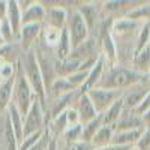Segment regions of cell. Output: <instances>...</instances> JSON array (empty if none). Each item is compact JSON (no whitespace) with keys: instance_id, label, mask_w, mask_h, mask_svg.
<instances>
[{"instance_id":"cell-39","label":"cell","mask_w":150,"mask_h":150,"mask_svg":"<svg viewBox=\"0 0 150 150\" xmlns=\"http://www.w3.org/2000/svg\"><path fill=\"white\" fill-rule=\"evenodd\" d=\"M93 150H132V147H126V146H116V144H110L105 147H98Z\"/></svg>"},{"instance_id":"cell-40","label":"cell","mask_w":150,"mask_h":150,"mask_svg":"<svg viewBox=\"0 0 150 150\" xmlns=\"http://www.w3.org/2000/svg\"><path fill=\"white\" fill-rule=\"evenodd\" d=\"M6 14H8V2L0 0V21L6 18Z\"/></svg>"},{"instance_id":"cell-41","label":"cell","mask_w":150,"mask_h":150,"mask_svg":"<svg viewBox=\"0 0 150 150\" xmlns=\"http://www.w3.org/2000/svg\"><path fill=\"white\" fill-rule=\"evenodd\" d=\"M141 117H143V122H144V126H146V128H149V126H150V110H149V111H146Z\"/></svg>"},{"instance_id":"cell-34","label":"cell","mask_w":150,"mask_h":150,"mask_svg":"<svg viewBox=\"0 0 150 150\" xmlns=\"http://www.w3.org/2000/svg\"><path fill=\"white\" fill-rule=\"evenodd\" d=\"M65 112H66V120H68V126L69 128L81 125V117H80V114H78V111H77V108H75V107L68 108Z\"/></svg>"},{"instance_id":"cell-21","label":"cell","mask_w":150,"mask_h":150,"mask_svg":"<svg viewBox=\"0 0 150 150\" xmlns=\"http://www.w3.org/2000/svg\"><path fill=\"white\" fill-rule=\"evenodd\" d=\"M125 108H126V107H125V101H123V96H122L120 99H117V101L102 114V117H104V126H111V128L114 126V125L120 120Z\"/></svg>"},{"instance_id":"cell-35","label":"cell","mask_w":150,"mask_h":150,"mask_svg":"<svg viewBox=\"0 0 150 150\" xmlns=\"http://www.w3.org/2000/svg\"><path fill=\"white\" fill-rule=\"evenodd\" d=\"M131 2H123V0H112V2H104L102 9L105 12H116L125 8V5H129Z\"/></svg>"},{"instance_id":"cell-18","label":"cell","mask_w":150,"mask_h":150,"mask_svg":"<svg viewBox=\"0 0 150 150\" xmlns=\"http://www.w3.org/2000/svg\"><path fill=\"white\" fill-rule=\"evenodd\" d=\"M144 129H135V131H117L112 137V143L116 146H126V147H135L138 140L141 138Z\"/></svg>"},{"instance_id":"cell-20","label":"cell","mask_w":150,"mask_h":150,"mask_svg":"<svg viewBox=\"0 0 150 150\" xmlns=\"http://www.w3.org/2000/svg\"><path fill=\"white\" fill-rule=\"evenodd\" d=\"M17 77V75H15ZM15 77L9 78L0 83V114L8 111L11 102H12V95H14V86H15Z\"/></svg>"},{"instance_id":"cell-32","label":"cell","mask_w":150,"mask_h":150,"mask_svg":"<svg viewBox=\"0 0 150 150\" xmlns=\"http://www.w3.org/2000/svg\"><path fill=\"white\" fill-rule=\"evenodd\" d=\"M89 74L90 72H84V71H77V72H74L71 74L69 77H65L72 86H74V89H81V87L84 86V83L87 81V78H89Z\"/></svg>"},{"instance_id":"cell-27","label":"cell","mask_w":150,"mask_h":150,"mask_svg":"<svg viewBox=\"0 0 150 150\" xmlns=\"http://www.w3.org/2000/svg\"><path fill=\"white\" fill-rule=\"evenodd\" d=\"M112 137H114V129L111 126H102L95 135V138L92 140V146L95 149L98 147H105L112 143Z\"/></svg>"},{"instance_id":"cell-1","label":"cell","mask_w":150,"mask_h":150,"mask_svg":"<svg viewBox=\"0 0 150 150\" xmlns=\"http://www.w3.org/2000/svg\"><path fill=\"white\" fill-rule=\"evenodd\" d=\"M141 78H143V75L135 72L134 69H128L123 66H112V68H108V72L105 71L98 87L125 92L126 89L132 87L134 84L140 83Z\"/></svg>"},{"instance_id":"cell-4","label":"cell","mask_w":150,"mask_h":150,"mask_svg":"<svg viewBox=\"0 0 150 150\" xmlns=\"http://www.w3.org/2000/svg\"><path fill=\"white\" fill-rule=\"evenodd\" d=\"M66 29H68L69 36H71L72 48L80 47L81 44H84L90 38V29L77 9L69 12V20H68Z\"/></svg>"},{"instance_id":"cell-22","label":"cell","mask_w":150,"mask_h":150,"mask_svg":"<svg viewBox=\"0 0 150 150\" xmlns=\"http://www.w3.org/2000/svg\"><path fill=\"white\" fill-rule=\"evenodd\" d=\"M72 42H71V36H69V32L68 29H63L62 30V35H60V39H59V44L57 47L54 48V53H56V60H66L71 57V53H72Z\"/></svg>"},{"instance_id":"cell-6","label":"cell","mask_w":150,"mask_h":150,"mask_svg":"<svg viewBox=\"0 0 150 150\" xmlns=\"http://www.w3.org/2000/svg\"><path fill=\"white\" fill-rule=\"evenodd\" d=\"M87 95L92 99L96 111L99 114H104L117 99H120L123 96V92L112 90V89H104V87H95V89L87 92Z\"/></svg>"},{"instance_id":"cell-16","label":"cell","mask_w":150,"mask_h":150,"mask_svg":"<svg viewBox=\"0 0 150 150\" xmlns=\"http://www.w3.org/2000/svg\"><path fill=\"white\" fill-rule=\"evenodd\" d=\"M81 17L84 18V21L87 23V26H89V29H95V26H98L99 24V18H101V9H99V6L95 3V2H90V3H81L80 6L75 8Z\"/></svg>"},{"instance_id":"cell-29","label":"cell","mask_w":150,"mask_h":150,"mask_svg":"<svg viewBox=\"0 0 150 150\" xmlns=\"http://www.w3.org/2000/svg\"><path fill=\"white\" fill-rule=\"evenodd\" d=\"M60 35H62V30H57V29H53V27H48V26H44L42 29V39H44V44L50 48H56L57 44H59V39H60Z\"/></svg>"},{"instance_id":"cell-25","label":"cell","mask_w":150,"mask_h":150,"mask_svg":"<svg viewBox=\"0 0 150 150\" xmlns=\"http://www.w3.org/2000/svg\"><path fill=\"white\" fill-rule=\"evenodd\" d=\"M102 126H104V117H102V114H99L96 119L84 123L83 125V132H81V141L92 144V140L95 138V135L98 134V131L101 129Z\"/></svg>"},{"instance_id":"cell-8","label":"cell","mask_w":150,"mask_h":150,"mask_svg":"<svg viewBox=\"0 0 150 150\" xmlns=\"http://www.w3.org/2000/svg\"><path fill=\"white\" fill-rule=\"evenodd\" d=\"M20 143L12 129V123L8 112L0 114V150H18Z\"/></svg>"},{"instance_id":"cell-33","label":"cell","mask_w":150,"mask_h":150,"mask_svg":"<svg viewBox=\"0 0 150 150\" xmlns=\"http://www.w3.org/2000/svg\"><path fill=\"white\" fill-rule=\"evenodd\" d=\"M44 134H45V131H44V132L32 134V135H29V137H24V140L20 143L18 150H30V149H33L38 143H39V140L44 137Z\"/></svg>"},{"instance_id":"cell-43","label":"cell","mask_w":150,"mask_h":150,"mask_svg":"<svg viewBox=\"0 0 150 150\" xmlns=\"http://www.w3.org/2000/svg\"><path fill=\"white\" fill-rule=\"evenodd\" d=\"M0 83H2V80H0Z\"/></svg>"},{"instance_id":"cell-19","label":"cell","mask_w":150,"mask_h":150,"mask_svg":"<svg viewBox=\"0 0 150 150\" xmlns=\"http://www.w3.org/2000/svg\"><path fill=\"white\" fill-rule=\"evenodd\" d=\"M132 69L135 72H138L140 75H146L150 72V45H147L141 51L134 54Z\"/></svg>"},{"instance_id":"cell-3","label":"cell","mask_w":150,"mask_h":150,"mask_svg":"<svg viewBox=\"0 0 150 150\" xmlns=\"http://www.w3.org/2000/svg\"><path fill=\"white\" fill-rule=\"evenodd\" d=\"M38 96L35 95L32 86L24 74L21 62H18V69H17V77H15V86H14V95H12V104H14L18 111L26 117L29 110L35 104Z\"/></svg>"},{"instance_id":"cell-37","label":"cell","mask_w":150,"mask_h":150,"mask_svg":"<svg viewBox=\"0 0 150 150\" xmlns=\"http://www.w3.org/2000/svg\"><path fill=\"white\" fill-rule=\"evenodd\" d=\"M95 147L90 143H84V141H77L72 144H65L63 147H59V150H93Z\"/></svg>"},{"instance_id":"cell-15","label":"cell","mask_w":150,"mask_h":150,"mask_svg":"<svg viewBox=\"0 0 150 150\" xmlns=\"http://www.w3.org/2000/svg\"><path fill=\"white\" fill-rule=\"evenodd\" d=\"M47 17V6L42 2H33L23 12V26L24 24H44Z\"/></svg>"},{"instance_id":"cell-10","label":"cell","mask_w":150,"mask_h":150,"mask_svg":"<svg viewBox=\"0 0 150 150\" xmlns=\"http://www.w3.org/2000/svg\"><path fill=\"white\" fill-rule=\"evenodd\" d=\"M150 90V87L146 86L144 83H137L132 87L126 89L123 92V101H125V107L128 110H137L140 107V104L143 102L144 96L147 95V92Z\"/></svg>"},{"instance_id":"cell-28","label":"cell","mask_w":150,"mask_h":150,"mask_svg":"<svg viewBox=\"0 0 150 150\" xmlns=\"http://www.w3.org/2000/svg\"><path fill=\"white\" fill-rule=\"evenodd\" d=\"M147 45H150V21L143 23V26L138 32V36H137V42H135V53L141 51L143 48H146Z\"/></svg>"},{"instance_id":"cell-42","label":"cell","mask_w":150,"mask_h":150,"mask_svg":"<svg viewBox=\"0 0 150 150\" xmlns=\"http://www.w3.org/2000/svg\"><path fill=\"white\" fill-rule=\"evenodd\" d=\"M5 45H8V44H6V42L3 41V38H2V36H0V48H3Z\"/></svg>"},{"instance_id":"cell-2","label":"cell","mask_w":150,"mask_h":150,"mask_svg":"<svg viewBox=\"0 0 150 150\" xmlns=\"http://www.w3.org/2000/svg\"><path fill=\"white\" fill-rule=\"evenodd\" d=\"M21 65L24 69V74L32 86V89L35 92V95L38 96V99L42 102L44 108L47 107V90H45V83H44V77L41 72V66H39V60H38L36 51L35 50H30V51L24 53V59L21 60Z\"/></svg>"},{"instance_id":"cell-14","label":"cell","mask_w":150,"mask_h":150,"mask_svg":"<svg viewBox=\"0 0 150 150\" xmlns=\"http://www.w3.org/2000/svg\"><path fill=\"white\" fill-rule=\"evenodd\" d=\"M74 107L77 108L78 114L81 117V125L90 122V120H93V119H96L99 116V112L96 111V108H95V105L92 102V99L89 98V95H87V93L80 95L78 99L75 101Z\"/></svg>"},{"instance_id":"cell-23","label":"cell","mask_w":150,"mask_h":150,"mask_svg":"<svg viewBox=\"0 0 150 150\" xmlns=\"http://www.w3.org/2000/svg\"><path fill=\"white\" fill-rule=\"evenodd\" d=\"M6 112L9 114V119H11V123H12V129H14V132L17 135V140H18V143H21L23 138H24V116L18 111V108L12 102H11Z\"/></svg>"},{"instance_id":"cell-7","label":"cell","mask_w":150,"mask_h":150,"mask_svg":"<svg viewBox=\"0 0 150 150\" xmlns=\"http://www.w3.org/2000/svg\"><path fill=\"white\" fill-rule=\"evenodd\" d=\"M141 26H143V23L140 21H134L126 17H120L112 21V26H111L112 39L116 41L117 38H120V41H122V39H131L132 36L137 38Z\"/></svg>"},{"instance_id":"cell-36","label":"cell","mask_w":150,"mask_h":150,"mask_svg":"<svg viewBox=\"0 0 150 150\" xmlns=\"http://www.w3.org/2000/svg\"><path fill=\"white\" fill-rule=\"evenodd\" d=\"M135 149H138V150H150V126L144 128L143 135H141V138L138 140V143H137Z\"/></svg>"},{"instance_id":"cell-38","label":"cell","mask_w":150,"mask_h":150,"mask_svg":"<svg viewBox=\"0 0 150 150\" xmlns=\"http://www.w3.org/2000/svg\"><path fill=\"white\" fill-rule=\"evenodd\" d=\"M150 110V90L147 92V95L144 96V99H143V102L140 104V107L137 108L135 111H137V114H140V116H143L146 111H149Z\"/></svg>"},{"instance_id":"cell-9","label":"cell","mask_w":150,"mask_h":150,"mask_svg":"<svg viewBox=\"0 0 150 150\" xmlns=\"http://www.w3.org/2000/svg\"><path fill=\"white\" fill-rule=\"evenodd\" d=\"M68 20H69V11L65 6H50L47 8V17L44 26L53 27L57 30H63L68 26Z\"/></svg>"},{"instance_id":"cell-26","label":"cell","mask_w":150,"mask_h":150,"mask_svg":"<svg viewBox=\"0 0 150 150\" xmlns=\"http://www.w3.org/2000/svg\"><path fill=\"white\" fill-rule=\"evenodd\" d=\"M125 17L134 20V21H140V23H146L150 21V2L149 3H140L138 6H134L132 9H129Z\"/></svg>"},{"instance_id":"cell-13","label":"cell","mask_w":150,"mask_h":150,"mask_svg":"<svg viewBox=\"0 0 150 150\" xmlns=\"http://www.w3.org/2000/svg\"><path fill=\"white\" fill-rule=\"evenodd\" d=\"M99 56H101V47H99V42L95 38H89L84 44L74 48L71 53L72 59H77L80 62L89 60V59H98Z\"/></svg>"},{"instance_id":"cell-12","label":"cell","mask_w":150,"mask_h":150,"mask_svg":"<svg viewBox=\"0 0 150 150\" xmlns=\"http://www.w3.org/2000/svg\"><path fill=\"white\" fill-rule=\"evenodd\" d=\"M144 122L140 114H137L135 110H128L125 108L120 120L112 126L114 132L117 131H135V129H144Z\"/></svg>"},{"instance_id":"cell-5","label":"cell","mask_w":150,"mask_h":150,"mask_svg":"<svg viewBox=\"0 0 150 150\" xmlns=\"http://www.w3.org/2000/svg\"><path fill=\"white\" fill-rule=\"evenodd\" d=\"M45 122H47L45 108L39 99H36L32 108L29 110L27 116L24 117V137H29L36 132H44L47 129Z\"/></svg>"},{"instance_id":"cell-30","label":"cell","mask_w":150,"mask_h":150,"mask_svg":"<svg viewBox=\"0 0 150 150\" xmlns=\"http://www.w3.org/2000/svg\"><path fill=\"white\" fill-rule=\"evenodd\" d=\"M0 36L3 38V41L8 45H12L14 42H18L17 36L14 33V29H12V26H11V23L8 21V18L0 21Z\"/></svg>"},{"instance_id":"cell-24","label":"cell","mask_w":150,"mask_h":150,"mask_svg":"<svg viewBox=\"0 0 150 150\" xmlns=\"http://www.w3.org/2000/svg\"><path fill=\"white\" fill-rule=\"evenodd\" d=\"M74 90H77V89H74V86L65 78V77H57L54 80V83L51 84V89H50L48 92V99L51 101V99H56V98H60V96H63L66 93H71Z\"/></svg>"},{"instance_id":"cell-31","label":"cell","mask_w":150,"mask_h":150,"mask_svg":"<svg viewBox=\"0 0 150 150\" xmlns=\"http://www.w3.org/2000/svg\"><path fill=\"white\" fill-rule=\"evenodd\" d=\"M81 132H83V125L68 128L65 131V134L62 135V140L65 141V144H72V143L81 141Z\"/></svg>"},{"instance_id":"cell-17","label":"cell","mask_w":150,"mask_h":150,"mask_svg":"<svg viewBox=\"0 0 150 150\" xmlns=\"http://www.w3.org/2000/svg\"><path fill=\"white\" fill-rule=\"evenodd\" d=\"M8 21L11 23L14 33L17 36V39L20 38V32L23 27V12L18 5V0H8V14H6Z\"/></svg>"},{"instance_id":"cell-11","label":"cell","mask_w":150,"mask_h":150,"mask_svg":"<svg viewBox=\"0 0 150 150\" xmlns=\"http://www.w3.org/2000/svg\"><path fill=\"white\" fill-rule=\"evenodd\" d=\"M42 29H44V24H24L21 27L18 42H20L24 53L33 50L36 39L42 35Z\"/></svg>"}]
</instances>
